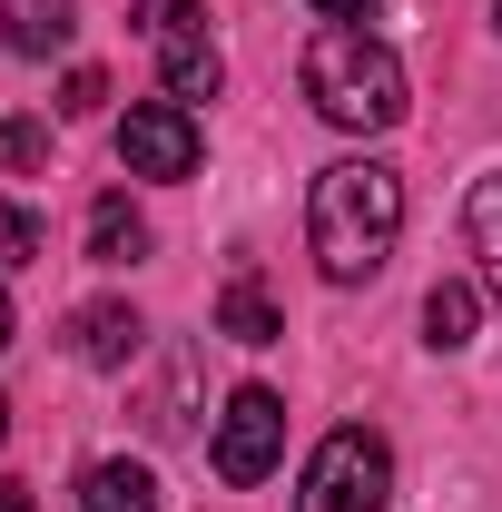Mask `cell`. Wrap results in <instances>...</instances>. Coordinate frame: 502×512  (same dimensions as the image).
Masks as SVG:
<instances>
[{
    "label": "cell",
    "mask_w": 502,
    "mask_h": 512,
    "mask_svg": "<svg viewBox=\"0 0 502 512\" xmlns=\"http://www.w3.org/2000/svg\"><path fill=\"white\" fill-rule=\"evenodd\" d=\"M404 237V178L384 158H335L306 188V247L325 286H375L384 256Z\"/></svg>",
    "instance_id": "6da1fadb"
},
{
    "label": "cell",
    "mask_w": 502,
    "mask_h": 512,
    "mask_svg": "<svg viewBox=\"0 0 502 512\" xmlns=\"http://www.w3.org/2000/svg\"><path fill=\"white\" fill-rule=\"evenodd\" d=\"M306 99H315V119L345 128V138H384V128L414 109L404 60L384 50L375 30H355V20H325L306 40Z\"/></svg>",
    "instance_id": "7a4b0ae2"
},
{
    "label": "cell",
    "mask_w": 502,
    "mask_h": 512,
    "mask_svg": "<svg viewBox=\"0 0 502 512\" xmlns=\"http://www.w3.org/2000/svg\"><path fill=\"white\" fill-rule=\"evenodd\" d=\"M384 493H394V453L365 424H335L296 473V512H384Z\"/></svg>",
    "instance_id": "3957f363"
},
{
    "label": "cell",
    "mask_w": 502,
    "mask_h": 512,
    "mask_svg": "<svg viewBox=\"0 0 502 512\" xmlns=\"http://www.w3.org/2000/svg\"><path fill=\"white\" fill-rule=\"evenodd\" d=\"M276 453H286V404H276V384H237L227 394V414H217V483H266L276 473Z\"/></svg>",
    "instance_id": "277c9868"
},
{
    "label": "cell",
    "mask_w": 502,
    "mask_h": 512,
    "mask_svg": "<svg viewBox=\"0 0 502 512\" xmlns=\"http://www.w3.org/2000/svg\"><path fill=\"white\" fill-rule=\"evenodd\" d=\"M197 109H178V99H138L119 119V168L128 178H197Z\"/></svg>",
    "instance_id": "5b68a950"
},
{
    "label": "cell",
    "mask_w": 502,
    "mask_h": 512,
    "mask_svg": "<svg viewBox=\"0 0 502 512\" xmlns=\"http://www.w3.org/2000/svg\"><path fill=\"white\" fill-rule=\"evenodd\" d=\"M138 306H119V296H99V306H79L69 316V355L79 365H99V375H119V365H138Z\"/></svg>",
    "instance_id": "8992f818"
},
{
    "label": "cell",
    "mask_w": 502,
    "mask_h": 512,
    "mask_svg": "<svg viewBox=\"0 0 502 512\" xmlns=\"http://www.w3.org/2000/svg\"><path fill=\"white\" fill-rule=\"evenodd\" d=\"M79 40V0H0V50L20 60H50Z\"/></svg>",
    "instance_id": "52a82bcc"
},
{
    "label": "cell",
    "mask_w": 502,
    "mask_h": 512,
    "mask_svg": "<svg viewBox=\"0 0 502 512\" xmlns=\"http://www.w3.org/2000/svg\"><path fill=\"white\" fill-rule=\"evenodd\" d=\"M463 237H473V286H483V306H502V168L473 178V197H463Z\"/></svg>",
    "instance_id": "ba28073f"
},
{
    "label": "cell",
    "mask_w": 502,
    "mask_h": 512,
    "mask_svg": "<svg viewBox=\"0 0 502 512\" xmlns=\"http://www.w3.org/2000/svg\"><path fill=\"white\" fill-rule=\"evenodd\" d=\"M158 79H168V99H178V109H197V99H217V89H227V60H217V40H207V30H188V40H158Z\"/></svg>",
    "instance_id": "9c48e42d"
},
{
    "label": "cell",
    "mask_w": 502,
    "mask_h": 512,
    "mask_svg": "<svg viewBox=\"0 0 502 512\" xmlns=\"http://www.w3.org/2000/svg\"><path fill=\"white\" fill-rule=\"evenodd\" d=\"M79 512H158V473L148 463H89L79 473Z\"/></svg>",
    "instance_id": "30bf717a"
},
{
    "label": "cell",
    "mask_w": 502,
    "mask_h": 512,
    "mask_svg": "<svg viewBox=\"0 0 502 512\" xmlns=\"http://www.w3.org/2000/svg\"><path fill=\"white\" fill-rule=\"evenodd\" d=\"M473 325H483V286L443 276L434 296H424V345H434V355H463V345H473Z\"/></svg>",
    "instance_id": "8fae6325"
},
{
    "label": "cell",
    "mask_w": 502,
    "mask_h": 512,
    "mask_svg": "<svg viewBox=\"0 0 502 512\" xmlns=\"http://www.w3.org/2000/svg\"><path fill=\"white\" fill-rule=\"evenodd\" d=\"M217 335H227V345H276L286 316H276V296H266L256 276H227V296H217Z\"/></svg>",
    "instance_id": "7c38bea8"
},
{
    "label": "cell",
    "mask_w": 502,
    "mask_h": 512,
    "mask_svg": "<svg viewBox=\"0 0 502 512\" xmlns=\"http://www.w3.org/2000/svg\"><path fill=\"white\" fill-rule=\"evenodd\" d=\"M89 256H99V266H138V256H148V217H138L119 188L89 207Z\"/></svg>",
    "instance_id": "4fadbf2b"
},
{
    "label": "cell",
    "mask_w": 502,
    "mask_h": 512,
    "mask_svg": "<svg viewBox=\"0 0 502 512\" xmlns=\"http://www.w3.org/2000/svg\"><path fill=\"white\" fill-rule=\"evenodd\" d=\"M30 256H40V217L20 197H0V266H30Z\"/></svg>",
    "instance_id": "5bb4252c"
},
{
    "label": "cell",
    "mask_w": 502,
    "mask_h": 512,
    "mask_svg": "<svg viewBox=\"0 0 502 512\" xmlns=\"http://www.w3.org/2000/svg\"><path fill=\"white\" fill-rule=\"evenodd\" d=\"M197 20H207L197 0H138V30H148V40H188Z\"/></svg>",
    "instance_id": "9a60e30c"
},
{
    "label": "cell",
    "mask_w": 502,
    "mask_h": 512,
    "mask_svg": "<svg viewBox=\"0 0 502 512\" xmlns=\"http://www.w3.org/2000/svg\"><path fill=\"white\" fill-rule=\"evenodd\" d=\"M50 158V128L40 119H0V168H40Z\"/></svg>",
    "instance_id": "2e32d148"
},
{
    "label": "cell",
    "mask_w": 502,
    "mask_h": 512,
    "mask_svg": "<svg viewBox=\"0 0 502 512\" xmlns=\"http://www.w3.org/2000/svg\"><path fill=\"white\" fill-rule=\"evenodd\" d=\"M99 109H109V79H99V69H69L60 79V119H99Z\"/></svg>",
    "instance_id": "e0dca14e"
},
{
    "label": "cell",
    "mask_w": 502,
    "mask_h": 512,
    "mask_svg": "<svg viewBox=\"0 0 502 512\" xmlns=\"http://www.w3.org/2000/svg\"><path fill=\"white\" fill-rule=\"evenodd\" d=\"M375 0H315V20H365Z\"/></svg>",
    "instance_id": "ac0fdd59"
},
{
    "label": "cell",
    "mask_w": 502,
    "mask_h": 512,
    "mask_svg": "<svg viewBox=\"0 0 502 512\" xmlns=\"http://www.w3.org/2000/svg\"><path fill=\"white\" fill-rule=\"evenodd\" d=\"M0 512H30V483H10V473H0Z\"/></svg>",
    "instance_id": "d6986e66"
},
{
    "label": "cell",
    "mask_w": 502,
    "mask_h": 512,
    "mask_svg": "<svg viewBox=\"0 0 502 512\" xmlns=\"http://www.w3.org/2000/svg\"><path fill=\"white\" fill-rule=\"evenodd\" d=\"M0 345H10V286H0Z\"/></svg>",
    "instance_id": "ffe728a7"
},
{
    "label": "cell",
    "mask_w": 502,
    "mask_h": 512,
    "mask_svg": "<svg viewBox=\"0 0 502 512\" xmlns=\"http://www.w3.org/2000/svg\"><path fill=\"white\" fill-rule=\"evenodd\" d=\"M0 444H10V404H0Z\"/></svg>",
    "instance_id": "44dd1931"
},
{
    "label": "cell",
    "mask_w": 502,
    "mask_h": 512,
    "mask_svg": "<svg viewBox=\"0 0 502 512\" xmlns=\"http://www.w3.org/2000/svg\"><path fill=\"white\" fill-rule=\"evenodd\" d=\"M493 20H502V10H493Z\"/></svg>",
    "instance_id": "7402d4cb"
}]
</instances>
